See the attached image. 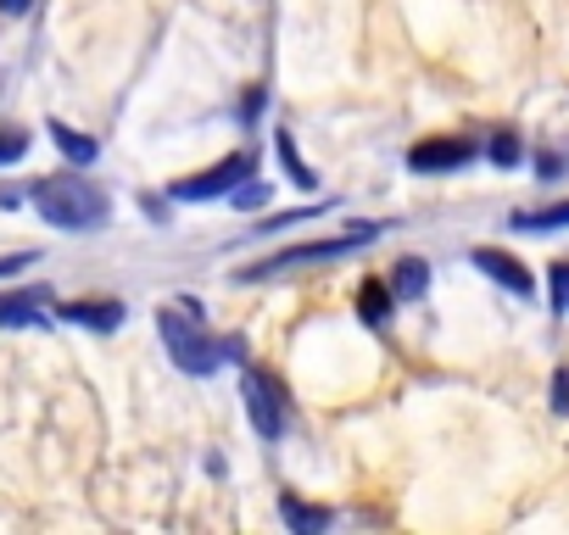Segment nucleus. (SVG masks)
I'll list each match as a JSON object with an SVG mask.
<instances>
[{"label":"nucleus","instance_id":"obj_1","mask_svg":"<svg viewBox=\"0 0 569 535\" xmlns=\"http://www.w3.org/2000/svg\"><path fill=\"white\" fill-rule=\"evenodd\" d=\"M34 206H40V218L46 223H57V229H101L107 218H112V201H107V190H96L90 179H79V173H51V179H40L34 190Z\"/></svg>","mask_w":569,"mask_h":535},{"label":"nucleus","instance_id":"obj_2","mask_svg":"<svg viewBox=\"0 0 569 535\" xmlns=\"http://www.w3.org/2000/svg\"><path fill=\"white\" fill-rule=\"evenodd\" d=\"M157 330H162V346H168L173 369H184V374H212L223 363V352H234V346H218L207 335V324H201V313L190 302H168L157 313Z\"/></svg>","mask_w":569,"mask_h":535},{"label":"nucleus","instance_id":"obj_3","mask_svg":"<svg viewBox=\"0 0 569 535\" xmlns=\"http://www.w3.org/2000/svg\"><path fill=\"white\" fill-rule=\"evenodd\" d=\"M380 234V223H358L352 234H336V240H313V245H291V251H279V256H268V262H257V268H246V280H257V274H279V268H302V262H330V256H352L358 245H369Z\"/></svg>","mask_w":569,"mask_h":535},{"label":"nucleus","instance_id":"obj_4","mask_svg":"<svg viewBox=\"0 0 569 535\" xmlns=\"http://www.w3.org/2000/svg\"><path fill=\"white\" fill-rule=\"evenodd\" d=\"M251 173H257V157H251V151H234V157L212 162L207 173L168 184V195H173V201H212V195H234V184H240V179H251Z\"/></svg>","mask_w":569,"mask_h":535},{"label":"nucleus","instance_id":"obj_5","mask_svg":"<svg viewBox=\"0 0 569 535\" xmlns=\"http://www.w3.org/2000/svg\"><path fill=\"white\" fill-rule=\"evenodd\" d=\"M240 391H246V413H251L257 435H262V441H279V435H284V424H291V407H284V391H279L268 374H257V369H246Z\"/></svg>","mask_w":569,"mask_h":535},{"label":"nucleus","instance_id":"obj_6","mask_svg":"<svg viewBox=\"0 0 569 535\" xmlns=\"http://www.w3.org/2000/svg\"><path fill=\"white\" fill-rule=\"evenodd\" d=\"M475 140H419L408 151V168L413 173H452V168H469L475 162Z\"/></svg>","mask_w":569,"mask_h":535},{"label":"nucleus","instance_id":"obj_7","mask_svg":"<svg viewBox=\"0 0 569 535\" xmlns=\"http://www.w3.org/2000/svg\"><path fill=\"white\" fill-rule=\"evenodd\" d=\"M469 262L480 268L486 280H497L502 291H513V296H525V302H530V291H536V285H530V274H525V262H513L508 251H497V245H475V251H469Z\"/></svg>","mask_w":569,"mask_h":535},{"label":"nucleus","instance_id":"obj_8","mask_svg":"<svg viewBox=\"0 0 569 535\" xmlns=\"http://www.w3.org/2000/svg\"><path fill=\"white\" fill-rule=\"evenodd\" d=\"M51 307V291L46 285H29V291H12V296H0V330H29L40 324Z\"/></svg>","mask_w":569,"mask_h":535},{"label":"nucleus","instance_id":"obj_9","mask_svg":"<svg viewBox=\"0 0 569 535\" xmlns=\"http://www.w3.org/2000/svg\"><path fill=\"white\" fill-rule=\"evenodd\" d=\"M68 324H84V330H101V335H112L129 313H123V302H62L57 307Z\"/></svg>","mask_w":569,"mask_h":535},{"label":"nucleus","instance_id":"obj_10","mask_svg":"<svg viewBox=\"0 0 569 535\" xmlns=\"http://www.w3.org/2000/svg\"><path fill=\"white\" fill-rule=\"evenodd\" d=\"M425 291H430V268H425L419 256H408V262L391 268V296H397V302H419Z\"/></svg>","mask_w":569,"mask_h":535},{"label":"nucleus","instance_id":"obj_11","mask_svg":"<svg viewBox=\"0 0 569 535\" xmlns=\"http://www.w3.org/2000/svg\"><path fill=\"white\" fill-rule=\"evenodd\" d=\"M391 302H397V296H391L386 280H363V291H358V313H363V324L380 330V324L391 319Z\"/></svg>","mask_w":569,"mask_h":535},{"label":"nucleus","instance_id":"obj_12","mask_svg":"<svg viewBox=\"0 0 569 535\" xmlns=\"http://www.w3.org/2000/svg\"><path fill=\"white\" fill-rule=\"evenodd\" d=\"M279 518L291 524V529H325L336 513H330V507H308V502H297V496H279Z\"/></svg>","mask_w":569,"mask_h":535},{"label":"nucleus","instance_id":"obj_13","mask_svg":"<svg viewBox=\"0 0 569 535\" xmlns=\"http://www.w3.org/2000/svg\"><path fill=\"white\" fill-rule=\"evenodd\" d=\"M279 162H284V173H291V184H297V190H319V173H313V168L302 162L297 140L284 134V129H279Z\"/></svg>","mask_w":569,"mask_h":535},{"label":"nucleus","instance_id":"obj_14","mask_svg":"<svg viewBox=\"0 0 569 535\" xmlns=\"http://www.w3.org/2000/svg\"><path fill=\"white\" fill-rule=\"evenodd\" d=\"M51 140H57V151L68 157V162H96V140L90 134H79V129H68V123H51Z\"/></svg>","mask_w":569,"mask_h":535},{"label":"nucleus","instance_id":"obj_15","mask_svg":"<svg viewBox=\"0 0 569 535\" xmlns=\"http://www.w3.org/2000/svg\"><path fill=\"white\" fill-rule=\"evenodd\" d=\"M513 229L525 234H547V229H569V201H558V206H541V212H513Z\"/></svg>","mask_w":569,"mask_h":535},{"label":"nucleus","instance_id":"obj_16","mask_svg":"<svg viewBox=\"0 0 569 535\" xmlns=\"http://www.w3.org/2000/svg\"><path fill=\"white\" fill-rule=\"evenodd\" d=\"M486 157H491L497 168H519V157H525V151H519V134H508V129H497V134L486 140Z\"/></svg>","mask_w":569,"mask_h":535},{"label":"nucleus","instance_id":"obj_17","mask_svg":"<svg viewBox=\"0 0 569 535\" xmlns=\"http://www.w3.org/2000/svg\"><path fill=\"white\" fill-rule=\"evenodd\" d=\"M552 313L569 319V262H552Z\"/></svg>","mask_w":569,"mask_h":535},{"label":"nucleus","instance_id":"obj_18","mask_svg":"<svg viewBox=\"0 0 569 535\" xmlns=\"http://www.w3.org/2000/svg\"><path fill=\"white\" fill-rule=\"evenodd\" d=\"M18 157H29V134H18V129H0V168L18 162Z\"/></svg>","mask_w":569,"mask_h":535},{"label":"nucleus","instance_id":"obj_19","mask_svg":"<svg viewBox=\"0 0 569 535\" xmlns=\"http://www.w3.org/2000/svg\"><path fill=\"white\" fill-rule=\"evenodd\" d=\"M40 256L34 251H18V256H0V280H12V274H23V268H34Z\"/></svg>","mask_w":569,"mask_h":535},{"label":"nucleus","instance_id":"obj_20","mask_svg":"<svg viewBox=\"0 0 569 535\" xmlns=\"http://www.w3.org/2000/svg\"><path fill=\"white\" fill-rule=\"evenodd\" d=\"M552 407L569 413V374H552Z\"/></svg>","mask_w":569,"mask_h":535},{"label":"nucleus","instance_id":"obj_21","mask_svg":"<svg viewBox=\"0 0 569 535\" xmlns=\"http://www.w3.org/2000/svg\"><path fill=\"white\" fill-rule=\"evenodd\" d=\"M34 0H0V12H29Z\"/></svg>","mask_w":569,"mask_h":535}]
</instances>
